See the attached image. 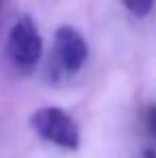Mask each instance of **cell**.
<instances>
[{
    "label": "cell",
    "instance_id": "4",
    "mask_svg": "<svg viewBox=\"0 0 156 158\" xmlns=\"http://www.w3.org/2000/svg\"><path fill=\"white\" fill-rule=\"evenodd\" d=\"M124 2V6L129 9L133 15H137V17H145L150 11H152V6H154L156 0H122Z\"/></svg>",
    "mask_w": 156,
    "mask_h": 158
},
{
    "label": "cell",
    "instance_id": "1",
    "mask_svg": "<svg viewBox=\"0 0 156 158\" xmlns=\"http://www.w3.org/2000/svg\"><path fill=\"white\" fill-rule=\"evenodd\" d=\"M41 53H43V39L36 28V22L30 15H22L9 30L6 56L15 69L30 71L41 60Z\"/></svg>",
    "mask_w": 156,
    "mask_h": 158
},
{
    "label": "cell",
    "instance_id": "3",
    "mask_svg": "<svg viewBox=\"0 0 156 158\" xmlns=\"http://www.w3.org/2000/svg\"><path fill=\"white\" fill-rule=\"evenodd\" d=\"M88 60V43L83 34L73 26H60L53 34V62L52 73L69 77L81 71Z\"/></svg>",
    "mask_w": 156,
    "mask_h": 158
},
{
    "label": "cell",
    "instance_id": "6",
    "mask_svg": "<svg viewBox=\"0 0 156 158\" xmlns=\"http://www.w3.org/2000/svg\"><path fill=\"white\" fill-rule=\"evenodd\" d=\"M143 158H156V152L152 148H148V150H143Z\"/></svg>",
    "mask_w": 156,
    "mask_h": 158
},
{
    "label": "cell",
    "instance_id": "7",
    "mask_svg": "<svg viewBox=\"0 0 156 158\" xmlns=\"http://www.w3.org/2000/svg\"><path fill=\"white\" fill-rule=\"evenodd\" d=\"M0 2H2V0H0Z\"/></svg>",
    "mask_w": 156,
    "mask_h": 158
},
{
    "label": "cell",
    "instance_id": "5",
    "mask_svg": "<svg viewBox=\"0 0 156 158\" xmlns=\"http://www.w3.org/2000/svg\"><path fill=\"white\" fill-rule=\"evenodd\" d=\"M143 124H145V131L150 137L156 139V103H150L143 111Z\"/></svg>",
    "mask_w": 156,
    "mask_h": 158
},
{
    "label": "cell",
    "instance_id": "2",
    "mask_svg": "<svg viewBox=\"0 0 156 158\" xmlns=\"http://www.w3.org/2000/svg\"><path fill=\"white\" fill-rule=\"evenodd\" d=\"M30 126L41 139L49 141L64 150L79 148V126L77 122L58 107H41L30 115Z\"/></svg>",
    "mask_w": 156,
    "mask_h": 158
}]
</instances>
